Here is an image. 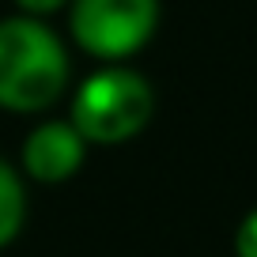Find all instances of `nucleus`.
<instances>
[{"mask_svg":"<svg viewBox=\"0 0 257 257\" xmlns=\"http://www.w3.org/2000/svg\"><path fill=\"white\" fill-rule=\"evenodd\" d=\"M64 42L34 16L0 19V110L42 113L68 87Z\"/></svg>","mask_w":257,"mask_h":257,"instance_id":"nucleus-1","label":"nucleus"},{"mask_svg":"<svg viewBox=\"0 0 257 257\" xmlns=\"http://www.w3.org/2000/svg\"><path fill=\"white\" fill-rule=\"evenodd\" d=\"M152 83L133 68H98L72 95V125L87 144H125L152 121Z\"/></svg>","mask_w":257,"mask_h":257,"instance_id":"nucleus-2","label":"nucleus"},{"mask_svg":"<svg viewBox=\"0 0 257 257\" xmlns=\"http://www.w3.org/2000/svg\"><path fill=\"white\" fill-rule=\"evenodd\" d=\"M159 23V0H72L68 31L83 53L98 61H125L144 49Z\"/></svg>","mask_w":257,"mask_h":257,"instance_id":"nucleus-3","label":"nucleus"},{"mask_svg":"<svg viewBox=\"0 0 257 257\" xmlns=\"http://www.w3.org/2000/svg\"><path fill=\"white\" fill-rule=\"evenodd\" d=\"M87 140L72 121H42L23 144V170L42 185H61L83 167Z\"/></svg>","mask_w":257,"mask_h":257,"instance_id":"nucleus-4","label":"nucleus"},{"mask_svg":"<svg viewBox=\"0 0 257 257\" xmlns=\"http://www.w3.org/2000/svg\"><path fill=\"white\" fill-rule=\"evenodd\" d=\"M27 219V189L12 163L0 159V249L12 246Z\"/></svg>","mask_w":257,"mask_h":257,"instance_id":"nucleus-5","label":"nucleus"},{"mask_svg":"<svg viewBox=\"0 0 257 257\" xmlns=\"http://www.w3.org/2000/svg\"><path fill=\"white\" fill-rule=\"evenodd\" d=\"M234 257H257V208L246 212L234 231Z\"/></svg>","mask_w":257,"mask_h":257,"instance_id":"nucleus-6","label":"nucleus"},{"mask_svg":"<svg viewBox=\"0 0 257 257\" xmlns=\"http://www.w3.org/2000/svg\"><path fill=\"white\" fill-rule=\"evenodd\" d=\"M16 4L23 8V16L46 19V16H53V12H61L64 4H72V0H16Z\"/></svg>","mask_w":257,"mask_h":257,"instance_id":"nucleus-7","label":"nucleus"}]
</instances>
